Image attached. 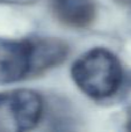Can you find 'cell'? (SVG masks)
Segmentation results:
<instances>
[{
  "instance_id": "cell-3",
  "label": "cell",
  "mask_w": 131,
  "mask_h": 132,
  "mask_svg": "<svg viewBox=\"0 0 131 132\" xmlns=\"http://www.w3.org/2000/svg\"><path fill=\"white\" fill-rule=\"evenodd\" d=\"M32 77L31 38L0 37V85L14 84Z\"/></svg>"
},
{
  "instance_id": "cell-4",
  "label": "cell",
  "mask_w": 131,
  "mask_h": 132,
  "mask_svg": "<svg viewBox=\"0 0 131 132\" xmlns=\"http://www.w3.org/2000/svg\"><path fill=\"white\" fill-rule=\"evenodd\" d=\"M32 42V77L60 65L69 55V45L55 37H34Z\"/></svg>"
},
{
  "instance_id": "cell-1",
  "label": "cell",
  "mask_w": 131,
  "mask_h": 132,
  "mask_svg": "<svg viewBox=\"0 0 131 132\" xmlns=\"http://www.w3.org/2000/svg\"><path fill=\"white\" fill-rule=\"evenodd\" d=\"M74 84L94 100L115 95L123 80L120 59L106 48H93L77 58L71 68Z\"/></svg>"
},
{
  "instance_id": "cell-6",
  "label": "cell",
  "mask_w": 131,
  "mask_h": 132,
  "mask_svg": "<svg viewBox=\"0 0 131 132\" xmlns=\"http://www.w3.org/2000/svg\"><path fill=\"white\" fill-rule=\"evenodd\" d=\"M36 0H0V2H6V4H30Z\"/></svg>"
},
{
  "instance_id": "cell-8",
  "label": "cell",
  "mask_w": 131,
  "mask_h": 132,
  "mask_svg": "<svg viewBox=\"0 0 131 132\" xmlns=\"http://www.w3.org/2000/svg\"><path fill=\"white\" fill-rule=\"evenodd\" d=\"M116 2L123 5V6H130L131 7V0H115Z\"/></svg>"
},
{
  "instance_id": "cell-5",
  "label": "cell",
  "mask_w": 131,
  "mask_h": 132,
  "mask_svg": "<svg viewBox=\"0 0 131 132\" xmlns=\"http://www.w3.org/2000/svg\"><path fill=\"white\" fill-rule=\"evenodd\" d=\"M51 6L59 22L76 29L87 28L96 15L94 0H51Z\"/></svg>"
},
{
  "instance_id": "cell-7",
  "label": "cell",
  "mask_w": 131,
  "mask_h": 132,
  "mask_svg": "<svg viewBox=\"0 0 131 132\" xmlns=\"http://www.w3.org/2000/svg\"><path fill=\"white\" fill-rule=\"evenodd\" d=\"M125 125H127V130L131 131V107L128 109V112H127V121H125Z\"/></svg>"
},
{
  "instance_id": "cell-2",
  "label": "cell",
  "mask_w": 131,
  "mask_h": 132,
  "mask_svg": "<svg viewBox=\"0 0 131 132\" xmlns=\"http://www.w3.org/2000/svg\"><path fill=\"white\" fill-rule=\"evenodd\" d=\"M43 100L31 89H13L0 93V131L32 130L41 121Z\"/></svg>"
}]
</instances>
